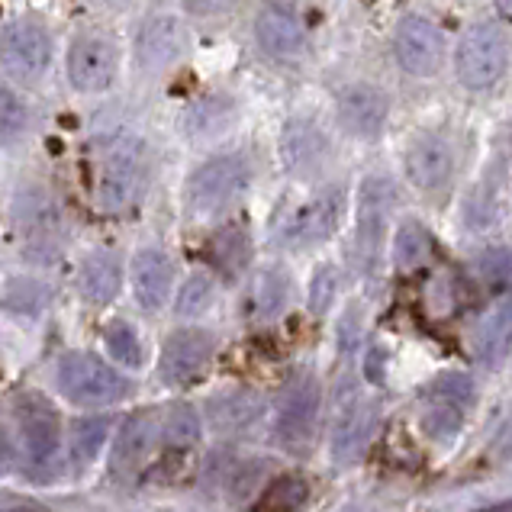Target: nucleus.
<instances>
[{
    "label": "nucleus",
    "instance_id": "obj_1",
    "mask_svg": "<svg viewBox=\"0 0 512 512\" xmlns=\"http://www.w3.org/2000/svg\"><path fill=\"white\" fill-rule=\"evenodd\" d=\"M145 184H149V152L142 142L129 136H110L94 145L91 194L100 210H129L139 203Z\"/></svg>",
    "mask_w": 512,
    "mask_h": 512
},
{
    "label": "nucleus",
    "instance_id": "obj_2",
    "mask_svg": "<svg viewBox=\"0 0 512 512\" xmlns=\"http://www.w3.org/2000/svg\"><path fill=\"white\" fill-rule=\"evenodd\" d=\"M58 387L71 400L81 406H110L126 397L129 384L116 374L107 361H100L84 351H71L58 364Z\"/></svg>",
    "mask_w": 512,
    "mask_h": 512
},
{
    "label": "nucleus",
    "instance_id": "obj_3",
    "mask_svg": "<svg viewBox=\"0 0 512 512\" xmlns=\"http://www.w3.org/2000/svg\"><path fill=\"white\" fill-rule=\"evenodd\" d=\"M248 187V165L239 155H223L200 165L187 184V203L194 213H219L239 200Z\"/></svg>",
    "mask_w": 512,
    "mask_h": 512
},
{
    "label": "nucleus",
    "instance_id": "obj_4",
    "mask_svg": "<svg viewBox=\"0 0 512 512\" xmlns=\"http://www.w3.org/2000/svg\"><path fill=\"white\" fill-rule=\"evenodd\" d=\"M390 210H393V184L387 178H368L358 187V223H355L351 258H355V265L361 271H371L377 265Z\"/></svg>",
    "mask_w": 512,
    "mask_h": 512
},
{
    "label": "nucleus",
    "instance_id": "obj_5",
    "mask_svg": "<svg viewBox=\"0 0 512 512\" xmlns=\"http://www.w3.org/2000/svg\"><path fill=\"white\" fill-rule=\"evenodd\" d=\"M319 416V384L313 374H294L281 390L277 400V438L290 451H300L310 445Z\"/></svg>",
    "mask_w": 512,
    "mask_h": 512
},
{
    "label": "nucleus",
    "instance_id": "obj_6",
    "mask_svg": "<svg viewBox=\"0 0 512 512\" xmlns=\"http://www.w3.org/2000/svg\"><path fill=\"white\" fill-rule=\"evenodd\" d=\"M506 39L496 26L484 23V26H474L467 29V36L461 39L458 46V78L461 84L474 87V91H480V87H490L503 78L506 71Z\"/></svg>",
    "mask_w": 512,
    "mask_h": 512
},
{
    "label": "nucleus",
    "instance_id": "obj_7",
    "mask_svg": "<svg viewBox=\"0 0 512 512\" xmlns=\"http://www.w3.org/2000/svg\"><path fill=\"white\" fill-rule=\"evenodd\" d=\"M393 52H397L400 68L409 71V75H435L445 52L442 29L429 23L426 17H406L397 26V36H393Z\"/></svg>",
    "mask_w": 512,
    "mask_h": 512
},
{
    "label": "nucleus",
    "instance_id": "obj_8",
    "mask_svg": "<svg viewBox=\"0 0 512 512\" xmlns=\"http://www.w3.org/2000/svg\"><path fill=\"white\" fill-rule=\"evenodd\" d=\"M52 62V39L39 23H10L4 33V65L13 78H39Z\"/></svg>",
    "mask_w": 512,
    "mask_h": 512
},
{
    "label": "nucleus",
    "instance_id": "obj_9",
    "mask_svg": "<svg viewBox=\"0 0 512 512\" xmlns=\"http://www.w3.org/2000/svg\"><path fill=\"white\" fill-rule=\"evenodd\" d=\"M116 75V52L107 39L81 36L68 49V81L81 94H97L110 87Z\"/></svg>",
    "mask_w": 512,
    "mask_h": 512
},
{
    "label": "nucleus",
    "instance_id": "obj_10",
    "mask_svg": "<svg viewBox=\"0 0 512 512\" xmlns=\"http://www.w3.org/2000/svg\"><path fill=\"white\" fill-rule=\"evenodd\" d=\"M20 419V438H23V455L33 467L52 464L58 451V416L55 409L42 397H23L17 406Z\"/></svg>",
    "mask_w": 512,
    "mask_h": 512
},
{
    "label": "nucleus",
    "instance_id": "obj_11",
    "mask_svg": "<svg viewBox=\"0 0 512 512\" xmlns=\"http://www.w3.org/2000/svg\"><path fill=\"white\" fill-rule=\"evenodd\" d=\"M210 358H213V339L207 332H197V329L174 332L162 351V377L174 387L194 384V380L207 371Z\"/></svg>",
    "mask_w": 512,
    "mask_h": 512
},
{
    "label": "nucleus",
    "instance_id": "obj_12",
    "mask_svg": "<svg viewBox=\"0 0 512 512\" xmlns=\"http://www.w3.org/2000/svg\"><path fill=\"white\" fill-rule=\"evenodd\" d=\"M342 210H345V197L342 190H326L319 194L316 200L306 203L303 210H297V216L290 219L287 229H284V239L290 245H313V242H323L329 239L335 229L342 223Z\"/></svg>",
    "mask_w": 512,
    "mask_h": 512
},
{
    "label": "nucleus",
    "instance_id": "obj_13",
    "mask_svg": "<svg viewBox=\"0 0 512 512\" xmlns=\"http://www.w3.org/2000/svg\"><path fill=\"white\" fill-rule=\"evenodd\" d=\"M387 94L371 84H355L339 97V120L351 136H377L387 123Z\"/></svg>",
    "mask_w": 512,
    "mask_h": 512
},
{
    "label": "nucleus",
    "instance_id": "obj_14",
    "mask_svg": "<svg viewBox=\"0 0 512 512\" xmlns=\"http://www.w3.org/2000/svg\"><path fill=\"white\" fill-rule=\"evenodd\" d=\"M174 268L162 248H142L133 258V290L142 310H162L171 297Z\"/></svg>",
    "mask_w": 512,
    "mask_h": 512
},
{
    "label": "nucleus",
    "instance_id": "obj_15",
    "mask_svg": "<svg viewBox=\"0 0 512 512\" xmlns=\"http://www.w3.org/2000/svg\"><path fill=\"white\" fill-rule=\"evenodd\" d=\"M184 23L178 17H152L142 26L139 36V62L152 71H162L168 65H174L184 52Z\"/></svg>",
    "mask_w": 512,
    "mask_h": 512
},
{
    "label": "nucleus",
    "instance_id": "obj_16",
    "mask_svg": "<svg viewBox=\"0 0 512 512\" xmlns=\"http://www.w3.org/2000/svg\"><path fill=\"white\" fill-rule=\"evenodd\" d=\"M455 158L442 139H419L406 152V178L419 190H442L451 181Z\"/></svg>",
    "mask_w": 512,
    "mask_h": 512
},
{
    "label": "nucleus",
    "instance_id": "obj_17",
    "mask_svg": "<svg viewBox=\"0 0 512 512\" xmlns=\"http://www.w3.org/2000/svg\"><path fill=\"white\" fill-rule=\"evenodd\" d=\"M155 432H158V419L152 409H139L126 422L120 435H116L113 445V467L120 474H136L139 467L149 458V451L155 445Z\"/></svg>",
    "mask_w": 512,
    "mask_h": 512
},
{
    "label": "nucleus",
    "instance_id": "obj_18",
    "mask_svg": "<svg viewBox=\"0 0 512 512\" xmlns=\"http://www.w3.org/2000/svg\"><path fill=\"white\" fill-rule=\"evenodd\" d=\"M512 348V290L496 300L474 332V351L484 364H500Z\"/></svg>",
    "mask_w": 512,
    "mask_h": 512
},
{
    "label": "nucleus",
    "instance_id": "obj_19",
    "mask_svg": "<svg viewBox=\"0 0 512 512\" xmlns=\"http://www.w3.org/2000/svg\"><path fill=\"white\" fill-rule=\"evenodd\" d=\"M326 136L319 133V126L306 123V120H294L287 123L284 136H281V158L287 171L294 174H313L323 168L326 162Z\"/></svg>",
    "mask_w": 512,
    "mask_h": 512
},
{
    "label": "nucleus",
    "instance_id": "obj_20",
    "mask_svg": "<svg viewBox=\"0 0 512 512\" xmlns=\"http://www.w3.org/2000/svg\"><path fill=\"white\" fill-rule=\"evenodd\" d=\"M255 36L261 49L274 58H294L303 49V26L297 23L294 13L268 7L255 23Z\"/></svg>",
    "mask_w": 512,
    "mask_h": 512
},
{
    "label": "nucleus",
    "instance_id": "obj_21",
    "mask_svg": "<svg viewBox=\"0 0 512 512\" xmlns=\"http://www.w3.org/2000/svg\"><path fill=\"white\" fill-rule=\"evenodd\" d=\"M261 397L252 390H229L210 400L207 416L216 432H242L261 416Z\"/></svg>",
    "mask_w": 512,
    "mask_h": 512
},
{
    "label": "nucleus",
    "instance_id": "obj_22",
    "mask_svg": "<svg viewBox=\"0 0 512 512\" xmlns=\"http://www.w3.org/2000/svg\"><path fill=\"white\" fill-rule=\"evenodd\" d=\"M123 284V268L110 252H94L91 258L84 261L81 268V294L87 303L104 306L110 303L116 294H120Z\"/></svg>",
    "mask_w": 512,
    "mask_h": 512
},
{
    "label": "nucleus",
    "instance_id": "obj_23",
    "mask_svg": "<svg viewBox=\"0 0 512 512\" xmlns=\"http://www.w3.org/2000/svg\"><path fill=\"white\" fill-rule=\"evenodd\" d=\"M252 258V242H248V229L242 223H229L210 239V261L219 274L239 277Z\"/></svg>",
    "mask_w": 512,
    "mask_h": 512
},
{
    "label": "nucleus",
    "instance_id": "obj_24",
    "mask_svg": "<svg viewBox=\"0 0 512 512\" xmlns=\"http://www.w3.org/2000/svg\"><path fill=\"white\" fill-rule=\"evenodd\" d=\"M17 219L20 229L29 239H39L42 245H52V232H58V210L42 190H26L17 197Z\"/></svg>",
    "mask_w": 512,
    "mask_h": 512
},
{
    "label": "nucleus",
    "instance_id": "obj_25",
    "mask_svg": "<svg viewBox=\"0 0 512 512\" xmlns=\"http://www.w3.org/2000/svg\"><path fill=\"white\" fill-rule=\"evenodd\" d=\"M368 426V413L358 403V397H345L339 403V413H335V426H332V455L335 458H348L358 451V442Z\"/></svg>",
    "mask_w": 512,
    "mask_h": 512
},
{
    "label": "nucleus",
    "instance_id": "obj_26",
    "mask_svg": "<svg viewBox=\"0 0 512 512\" xmlns=\"http://www.w3.org/2000/svg\"><path fill=\"white\" fill-rule=\"evenodd\" d=\"M310 500V484L297 474H284L271 480L265 493L255 500V512H300Z\"/></svg>",
    "mask_w": 512,
    "mask_h": 512
},
{
    "label": "nucleus",
    "instance_id": "obj_27",
    "mask_svg": "<svg viewBox=\"0 0 512 512\" xmlns=\"http://www.w3.org/2000/svg\"><path fill=\"white\" fill-rule=\"evenodd\" d=\"M432 255V239H429V232L422 229L419 223H403V229L397 232V265L403 271H416L422 268L429 261Z\"/></svg>",
    "mask_w": 512,
    "mask_h": 512
},
{
    "label": "nucleus",
    "instance_id": "obj_28",
    "mask_svg": "<svg viewBox=\"0 0 512 512\" xmlns=\"http://www.w3.org/2000/svg\"><path fill=\"white\" fill-rule=\"evenodd\" d=\"M287 300V277L284 271H261L252 284V313L274 316Z\"/></svg>",
    "mask_w": 512,
    "mask_h": 512
},
{
    "label": "nucleus",
    "instance_id": "obj_29",
    "mask_svg": "<svg viewBox=\"0 0 512 512\" xmlns=\"http://www.w3.org/2000/svg\"><path fill=\"white\" fill-rule=\"evenodd\" d=\"M107 438V419H81L75 422L71 432V461L75 464H91L100 455V445Z\"/></svg>",
    "mask_w": 512,
    "mask_h": 512
},
{
    "label": "nucleus",
    "instance_id": "obj_30",
    "mask_svg": "<svg viewBox=\"0 0 512 512\" xmlns=\"http://www.w3.org/2000/svg\"><path fill=\"white\" fill-rule=\"evenodd\" d=\"M474 268L487 287L500 290V294L512 290V248H490L474 261Z\"/></svg>",
    "mask_w": 512,
    "mask_h": 512
},
{
    "label": "nucleus",
    "instance_id": "obj_31",
    "mask_svg": "<svg viewBox=\"0 0 512 512\" xmlns=\"http://www.w3.org/2000/svg\"><path fill=\"white\" fill-rule=\"evenodd\" d=\"M471 400H474V384L467 374H442L429 387V403H448V406L467 409Z\"/></svg>",
    "mask_w": 512,
    "mask_h": 512
},
{
    "label": "nucleus",
    "instance_id": "obj_32",
    "mask_svg": "<svg viewBox=\"0 0 512 512\" xmlns=\"http://www.w3.org/2000/svg\"><path fill=\"white\" fill-rule=\"evenodd\" d=\"M165 438L171 448H190L200 438V416L190 406H174L165 422Z\"/></svg>",
    "mask_w": 512,
    "mask_h": 512
},
{
    "label": "nucleus",
    "instance_id": "obj_33",
    "mask_svg": "<svg viewBox=\"0 0 512 512\" xmlns=\"http://www.w3.org/2000/svg\"><path fill=\"white\" fill-rule=\"evenodd\" d=\"M107 348H110V355L116 361L126 364V368H139V364H142V348H139V339H136L133 326L113 323L107 329Z\"/></svg>",
    "mask_w": 512,
    "mask_h": 512
},
{
    "label": "nucleus",
    "instance_id": "obj_34",
    "mask_svg": "<svg viewBox=\"0 0 512 512\" xmlns=\"http://www.w3.org/2000/svg\"><path fill=\"white\" fill-rule=\"evenodd\" d=\"M213 300V281L210 277H190V281L181 287V294H178V316H200L203 310L210 306Z\"/></svg>",
    "mask_w": 512,
    "mask_h": 512
},
{
    "label": "nucleus",
    "instance_id": "obj_35",
    "mask_svg": "<svg viewBox=\"0 0 512 512\" xmlns=\"http://www.w3.org/2000/svg\"><path fill=\"white\" fill-rule=\"evenodd\" d=\"M461 419H464V409L448 406V403H429L426 429H429L435 438H448V435H455V432H458Z\"/></svg>",
    "mask_w": 512,
    "mask_h": 512
},
{
    "label": "nucleus",
    "instance_id": "obj_36",
    "mask_svg": "<svg viewBox=\"0 0 512 512\" xmlns=\"http://www.w3.org/2000/svg\"><path fill=\"white\" fill-rule=\"evenodd\" d=\"M0 129H4L7 142L26 129V107H23V100L10 91V87H4V94H0Z\"/></svg>",
    "mask_w": 512,
    "mask_h": 512
},
{
    "label": "nucleus",
    "instance_id": "obj_37",
    "mask_svg": "<svg viewBox=\"0 0 512 512\" xmlns=\"http://www.w3.org/2000/svg\"><path fill=\"white\" fill-rule=\"evenodd\" d=\"M335 290H339V277H335V268H319L313 277V290H310V300H313V310L323 313L326 306L332 303Z\"/></svg>",
    "mask_w": 512,
    "mask_h": 512
},
{
    "label": "nucleus",
    "instance_id": "obj_38",
    "mask_svg": "<svg viewBox=\"0 0 512 512\" xmlns=\"http://www.w3.org/2000/svg\"><path fill=\"white\" fill-rule=\"evenodd\" d=\"M236 0H187V7L194 10V13H223V10H229Z\"/></svg>",
    "mask_w": 512,
    "mask_h": 512
},
{
    "label": "nucleus",
    "instance_id": "obj_39",
    "mask_svg": "<svg viewBox=\"0 0 512 512\" xmlns=\"http://www.w3.org/2000/svg\"><path fill=\"white\" fill-rule=\"evenodd\" d=\"M377 368H380V351H371V358H368V377L371 380H380Z\"/></svg>",
    "mask_w": 512,
    "mask_h": 512
}]
</instances>
